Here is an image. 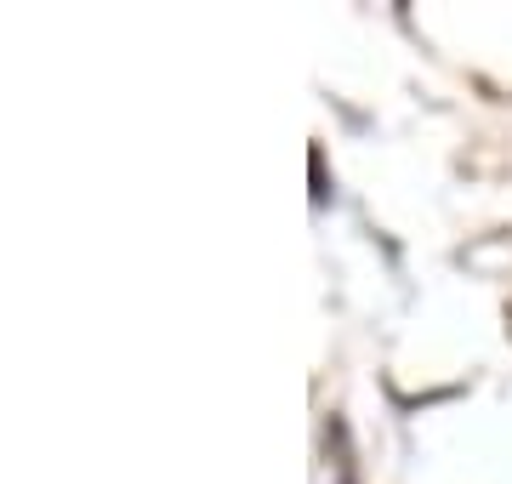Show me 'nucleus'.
<instances>
[]
</instances>
